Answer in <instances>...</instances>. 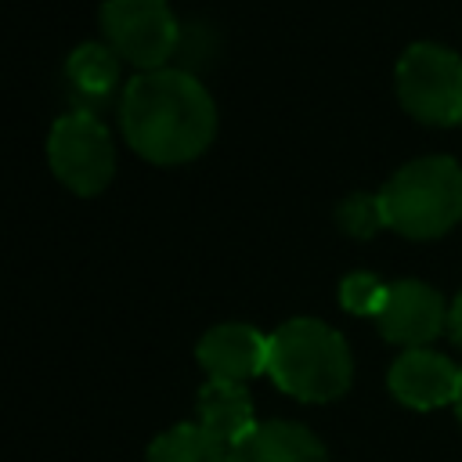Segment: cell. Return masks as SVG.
<instances>
[{"instance_id": "cell-4", "label": "cell", "mask_w": 462, "mask_h": 462, "mask_svg": "<svg viewBox=\"0 0 462 462\" xmlns=\"http://www.w3.org/2000/svg\"><path fill=\"white\" fill-rule=\"evenodd\" d=\"M397 101L430 126L462 123V58L440 43H411L397 58Z\"/></svg>"}, {"instance_id": "cell-3", "label": "cell", "mask_w": 462, "mask_h": 462, "mask_svg": "<svg viewBox=\"0 0 462 462\" xmlns=\"http://www.w3.org/2000/svg\"><path fill=\"white\" fill-rule=\"evenodd\" d=\"M386 227L404 238H440L462 220V166L448 155L404 162L379 191Z\"/></svg>"}, {"instance_id": "cell-10", "label": "cell", "mask_w": 462, "mask_h": 462, "mask_svg": "<svg viewBox=\"0 0 462 462\" xmlns=\"http://www.w3.org/2000/svg\"><path fill=\"white\" fill-rule=\"evenodd\" d=\"M227 462H328V455L307 426L267 419L227 448Z\"/></svg>"}, {"instance_id": "cell-1", "label": "cell", "mask_w": 462, "mask_h": 462, "mask_svg": "<svg viewBox=\"0 0 462 462\" xmlns=\"http://www.w3.org/2000/svg\"><path fill=\"white\" fill-rule=\"evenodd\" d=\"M119 126L141 159L155 166H180L213 144L217 105L191 72L166 65L137 72L123 87Z\"/></svg>"}, {"instance_id": "cell-11", "label": "cell", "mask_w": 462, "mask_h": 462, "mask_svg": "<svg viewBox=\"0 0 462 462\" xmlns=\"http://www.w3.org/2000/svg\"><path fill=\"white\" fill-rule=\"evenodd\" d=\"M195 422H199L202 430H209L224 448L238 444V440L256 426L253 397H249L245 383H220V379H209V383L199 390Z\"/></svg>"}, {"instance_id": "cell-14", "label": "cell", "mask_w": 462, "mask_h": 462, "mask_svg": "<svg viewBox=\"0 0 462 462\" xmlns=\"http://www.w3.org/2000/svg\"><path fill=\"white\" fill-rule=\"evenodd\" d=\"M386 292L390 285L379 282L372 271H354L339 282V303L350 310V314H365V318H375L386 303Z\"/></svg>"}, {"instance_id": "cell-17", "label": "cell", "mask_w": 462, "mask_h": 462, "mask_svg": "<svg viewBox=\"0 0 462 462\" xmlns=\"http://www.w3.org/2000/svg\"><path fill=\"white\" fill-rule=\"evenodd\" d=\"M455 415H458V422H462V383H458V397H455Z\"/></svg>"}, {"instance_id": "cell-2", "label": "cell", "mask_w": 462, "mask_h": 462, "mask_svg": "<svg viewBox=\"0 0 462 462\" xmlns=\"http://www.w3.org/2000/svg\"><path fill=\"white\" fill-rule=\"evenodd\" d=\"M267 375L289 397L325 404L350 390V346L332 325L318 318H292L278 325L267 336Z\"/></svg>"}, {"instance_id": "cell-13", "label": "cell", "mask_w": 462, "mask_h": 462, "mask_svg": "<svg viewBox=\"0 0 462 462\" xmlns=\"http://www.w3.org/2000/svg\"><path fill=\"white\" fill-rule=\"evenodd\" d=\"M144 462H227V448L199 422H180L152 440Z\"/></svg>"}, {"instance_id": "cell-15", "label": "cell", "mask_w": 462, "mask_h": 462, "mask_svg": "<svg viewBox=\"0 0 462 462\" xmlns=\"http://www.w3.org/2000/svg\"><path fill=\"white\" fill-rule=\"evenodd\" d=\"M336 220H339V227H343L346 235H354V238H372L375 231L386 227L379 191H375V195H361V191H357V195L343 199L339 209H336Z\"/></svg>"}, {"instance_id": "cell-6", "label": "cell", "mask_w": 462, "mask_h": 462, "mask_svg": "<svg viewBox=\"0 0 462 462\" xmlns=\"http://www.w3.org/2000/svg\"><path fill=\"white\" fill-rule=\"evenodd\" d=\"M105 43L141 72L166 69L180 47V25L166 0H105Z\"/></svg>"}, {"instance_id": "cell-16", "label": "cell", "mask_w": 462, "mask_h": 462, "mask_svg": "<svg viewBox=\"0 0 462 462\" xmlns=\"http://www.w3.org/2000/svg\"><path fill=\"white\" fill-rule=\"evenodd\" d=\"M448 336L455 339V346H462V292L455 296V303L448 310Z\"/></svg>"}, {"instance_id": "cell-5", "label": "cell", "mask_w": 462, "mask_h": 462, "mask_svg": "<svg viewBox=\"0 0 462 462\" xmlns=\"http://www.w3.org/2000/svg\"><path fill=\"white\" fill-rule=\"evenodd\" d=\"M51 173L76 195H97L116 177V144L94 112H69L54 119L47 137Z\"/></svg>"}, {"instance_id": "cell-7", "label": "cell", "mask_w": 462, "mask_h": 462, "mask_svg": "<svg viewBox=\"0 0 462 462\" xmlns=\"http://www.w3.org/2000/svg\"><path fill=\"white\" fill-rule=\"evenodd\" d=\"M375 325H379L386 343L415 350V346H426L437 336H444L448 303L433 285L415 282V278H401V282L390 285L386 303L375 314Z\"/></svg>"}, {"instance_id": "cell-9", "label": "cell", "mask_w": 462, "mask_h": 462, "mask_svg": "<svg viewBox=\"0 0 462 462\" xmlns=\"http://www.w3.org/2000/svg\"><path fill=\"white\" fill-rule=\"evenodd\" d=\"M267 346L271 343H267V336H260V328H253L245 321H224V325H213L199 339L195 357L209 379L245 383V379L267 372Z\"/></svg>"}, {"instance_id": "cell-12", "label": "cell", "mask_w": 462, "mask_h": 462, "mask_svg": "<svg viewBox=\"0 0 462 462\" xmlns=\"http://www.w3.org/2000/svg\"><path fill=\"white\" fill-rule=\"evenodd\" d=\"M65 76L79 97L105 101L119 87V54L108 43H79L65 61Z\"/></svg>"}, {"instance_id": "cell-8", "label": "cell", "mask_w": 462, "mask_h": 462, "mask_svg": "<svg viewBox=\"0 0 462 462\" xmlns=\"http://www.w3.org/2000/svg\"><path fill=\"white\" fill-rule=\"evenodd\" d=\"M390 393L415 411H433L444 404H455L458 397V383H462V368H455L444 354L415 346L404 350L393 365H390Z\"/></svg>"}]
</instances>
